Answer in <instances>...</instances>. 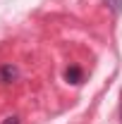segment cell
<instances>
[{"mask_svg": "<svg viewBox=\"0 0 122 124\" xmlns=\"http://www.w3.org/2000/svg\"><path fill=\"white\" fill-rule=\"evenodd\" d=\"M19 79V69H17L15 64H2L0 67V81L2 84H12Z\"/></svg>", "mask_w": 122, "mask_h": 124, "instance_id": "6da1fadb", "label": "cell"}, {"mask_svg": "<svg viewBox=\"0 0 122 124\" xmlns=\"http://www.w3.org/2000/svg\"><path fill=\"white\" fill-rule=\"evenodd\" d=\"M65 79H67V84H81V79H84V72H81V67H77V64H70V67L65 69Z\"/></svg>", "mask_w": 122, "mask_h": 124, "instance_id": "7a4b0ae2", "label": "cell"}, {"mask_svg": "<svg viewBox=\"0 0 122 124\" xmlns=\"http://www.w3.org/2000/svg\"><path fill=\"white\" fill-rule=\"evenodd\" d=\"M103 2L108 5V10H110L113 15H120L122 12V0H103Z\"/></svg>", "mask_w": 122, "mask_h": 124, "instance_id": "3957f363", "label": "cell"}, {"mask_svg": "<svg viewBox=\"0 0 122 124\" xmlns=\"http://www.w3.org/2000/svg\"><path fill=\"white\" fill-rule=\"evenodd\" d=\"M2 124H19V117H17V115H10V117L2 119Z\"/></svg>", "mask_w": 122, "mask_h": 124, "instance_id": "277c9868", "label": "cell"}]
</instances>
